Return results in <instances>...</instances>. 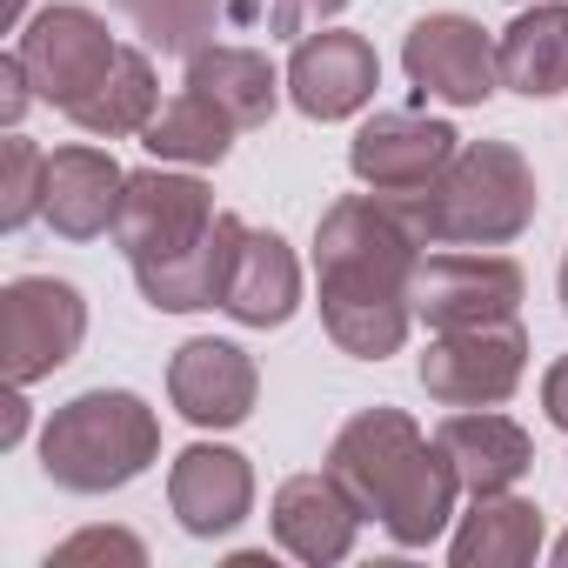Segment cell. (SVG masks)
<instances>
[{"instance_id":"obj_24","label":"cell","mask_w":568,"mask_h":568,"mask_svg":"<svg viewBox=\"0 0 568 568\" xmlns=\"http://www.w3.org/2000/svg\"><path fill=\"white\" fill-rule=\"evenodd\" d=\"M154 108H161V88H154V48H121V61H114V74L68 114L81 134H94V141H121V134H141L148 121H154Z\"/></svg>"},{"instance_id":"obj_15","label":"cell","mask_w":568,"mask_h":568,"mask_svg":"<svg viewBox=\"0 0 568 568\" xmlns=\"http://www.w3.org/2000/svg\"><path fill=\"white\" fill-rule=\"evenodd\" d=\"M168 508L194 541H221L254 515V462L221 442H194L168 468Z\"/></svg>"},{"instance_id":"obj_18","label":"cell","mask_w":568,"mask_h":568,"mask_svg":"<svg viewBox=\"0 0 568 568\" xmlns=\"http://www.w3.org/2000/svg\"><path fill=\"white\" fill-rule=\"evenodd\" d=\"M435 448L448 455V468H455V481L468 495H501V488H515L535 468L528 428L508 422V415H495V408H455L435 428Z\"/></svg>"},{"instance_id":"obj_27","label":"cell","mask_w":568,"mask_h":568,"mask_svg":"<svg viewBox=\"0 0 568 568\" xmlns=\"http://www.w3.org/2000/svg\"><path fill=\"white\" fill-rule=\"evenodd\" d=\"M74 561H148V548L128 535V528H81L74 541H61L54 555H48V568H74Z\"/></svg>"},{"instance_id":"obj_14","label":"cell","mask_w":568,"mask_h":568,"mask_svg":"<svg viewBox=\"0 0 568 568\" xmlns=\"http://www.w3.org/2000/svg\"><path fill=\"white\" fill-rule=\"evenodd\" d=\"M375 88H382V61L348 28L302 34L295 54H288V101L308 121H348V114H362L375 101Z\"/></svg>"},{"instance_id":"obj_23","label":"cell","mask_w":568,"mask_h":568,"mask_svg":"<svg viewBox=\"0 0 568 568\" xmlns=\"http://www.w3.org/2000/svg\"><path fill=\"white\" fill-rule=\"evenodd\" d=\"M234 134H241V128H234L201 88H181L174 101L154 108V121L141 128V148H148L154 161H168V168H221L227 148H234Z\"/></svg>"},{"instance_id":"obj_33","label":"cell","mask_w":568,"mask_h":568,"mask_svg":"<svg viewBox=\"0 0 568 568\" xmlns=\"http://www.w3.org/2000/svg\"><path fill=\"white\" fill-rule=\"evenodd\" d=\"M555 288H561V315H568V254H561V281H555Z\"/></svg>"},{"instance_id":"obj_32","label":"cell","mask_w":568,"mask_h":568,"mask_svg":"<svg viewBox=\"0 0 568 568\" xmlns=\"http://www.w3.org/2000/svg\"><path fill=\"white\" fill-rule=\"evenodd\" d=\"M21 14H28V0H8V28H28Z\"/></svg>"},{"instance_id":"obj_13","label":"cell","mask_w":568,"mask_h":568,"mask_svg":"<svg viewBox=\"0 0 568 568\" xmlns=\"http://www.w3.org/2000/svg\"><path fill=\"white\" fill-rule=\"evenodd\" d=\"M168 402L194 428H241L254 415V402H261V368H254V355L241 342L194 335L168 362Z\"/></svg>"},{"instance_id":"obj_4","label":"cell","mask_w":568,"mask_h":568,"mask_svg":"<svg viewBox=\"0 0 568 568\" xmlns=\"http://www.w3.org/2000/svg\"><path fill=\"white\" fill-rule=\"evenodd\" d=\"M161 462V422L134 388H88L41 428V475L68 495H114Z\"/></svg>"},{"instance_id":"obj_29","label":"cell","mask_w":568,"mask_h":568,"mask_svg":"<svg viewBox=\"0 0 568 568\" xmlns=\"http://www.w3.org/2000/svg\"><path fill=\"white\" fill-rule=\"evenodd\" d=\"M28 101H41V94H34V81H28V61H21V54H8V61H0V121L14 128V121L28 114Z\"/></svg>"},{"instance_id":"obj_35","label":"cell","mask_w":568,"mask_h":568,"mask_svg":"<svg viewBox=\"0 0 568 568\" xmlns=\"http://www.w3.org/2000/svg\"><path fill=\"white\" fill-rule=\"evenodd\" d=\"M521 8H528V0H521Z\"/></svg>"},{"instance_id":"obj_34","label":"cell","mask_w":568,"mask_h":568,"mask_svg":"<svg viewBox=\"0 0 568 568\" xmlns=\"http://www.w3.org/2000/svg\"><path fill=\"white\" fill-rule=\"evenodd\" d=\"M555 561H561V568H568V535H561V541H555Z\"/></svg>"},{"instance_id":"obj_16","label":"cell","mask_w":568,"mask_h":568,"mask_svg":"<svg viewBox=\"0 0 568 568\" xmlns=\"http://www.w3.org/2000/svg\"><path fill=\"white\" fill-rule=\"evenodd\" d=\"M241 241H247V221L221 207V221L207 227V241H194V247H181V254H168V261H141V267H134L141 302L161 308V315H201V308H221Z\"/></svg>"},{"instance_id":"obj_19","label":"cell","mask_w":568,"mask_h":568,"mask_svg":"<svg viewBox=\"0 0 568 568\" xmlns=\"http://www.w3.org/2000/svg\"><path fill=\"white\" fill-rule=\"evenodd\" d=\"M221 308L241 328H288L295 322V308H302V261H295V247L281 241L274 227H247Z\"/></svg>"},{"instance_id":"obj_5","label":"cell","mask_w":568,"mask_h":568,"mask_svg":"<svg viewBox=\"0 0 568 568\" xmlns=\"http://www.w3.org/2000/svg\"><path fill=\"white\" fill-rule=\"evenodd\" d=\"M88 342V302L61 274H14L0 288V368L14 388L48 382Z\"/></svg>"},{"instance_id":"obj_3","label":"cell","mask_w":568,"mask_h":568,"mask_svg":"<svg viewBox=\"0 0 568 568\" xmlns=\"http://www.w3.org/2000/svg\"><path fill=\"white\" fill-rule=\"evenodd\" d=\"M422 247H508L535 227L541 187L515 141H462L422 194H388Z\"/></svg>"},{"instance_id":"obj_31","label":"cell","mask_w":568,"mask_h":568,"mask_svg":"<svg viewBox=\"0 0 568 568\" xmlns=\"http://www.w3.org/2000/svg\"><path fill=\"white\" fill-rule=\"evenodd\" d=\"M28 435V402H21V388L8 395V442H21Z\"/></svg>"},{"instance_id":"obj_30","label":"cell","mask_w":568,"mask_h":568,"mask_svg":"<svg viewBox=\"0 0 568 568\" xmlns=\"http://www.w3.org/2000/svg\"><path fill=\"white\" fill-rule=\"evenodd\" d=\"M541 408H548V422L568 435V355H561V362L541 375Z\"/></svg>"},{"instance_id":"obj_10","label":"cell","mask_w":568,"mask_h":568,"mask_svg":"<svg viewBox=\"0 0 568 568\" xmlns=\"http://www.w3.org/2000/svg\"><path fill=\"white\" fill-rule=\"evenodd\" d=\"M402 68L415 81V94L428 101H448V108H481L495 101L501 88V68H495V41L481 21L468 14H422L402 41Z\"/></svg>"},{"instance_id":"obj_25","label":"cell","mask_w":568,"mask_h":568,"mask_svg":"<svg viewBox=\"0 0 568 568\" xmlns=\"http://www.w3.org/2000/svg\"><path fill=\"white\" fill-rule=\"evenodd\" d=\"M114 14L134 21L141 48L154 54H201L214 34H221V0H108Z\"/></svg>"},{"instance_id":"obj_12","label":"cell","mask_w":568,"mask_h":568,"mask_svg":"<svg viewBox=\"0 0 568 568\" xmlns=\"http://www.w3.org/2000/svg\"><path fill=\"white\" fill-rule=\"evenodd\" d=\"M267 521H274V541L288 548L295 561L328 568V561L355 555V535H362L368 508L355 501V488L335 468H322V475H288V481H281Z\"/></svg>"},{"instance_id":"obj_17","label":"cell","mask_w":568,"mask_h":568,"mask_svg":"<svg viewBox=\"0 0 568 568\" xmlns=\"http://www.w3.org/2000/svg\"><path fill=\"white\" fill-rule=\"evenodd\" d=\"M121 194H128V168L108 154V148H54L48 154V227L61 241H94V234H114V214H121Z\"/></svg>"},{"instance_id":"obj_8","label":"cell","mask_w":568,"mask_h":568,"mask_svg":"<svg viewBox=\"0 0 568 568\" xmlns=\"http://www.w3.org/2000/svg\"><path fill=\"white\" fill-rule=\"evenodd\" d=\"M214 221H221L214 187L161 161V168L128 174V194H121V214H114V241H121L128 267H141V261H168V254L207 241Z\"/></svg>"},{"instance_id":"obj_22","label":"cell","mask_w":568,"mask_h":568,"mask_svg":"<svg viewBox=\"0 0 568 568\" xmlns=\"http://www.w3.org/2000/svg\"><path fill=\"white\" fill-rule=\"evenodd\" d=\"M541 535H548V521L535 501H521L508 488L475 495V508L462 515V528L448 541V561L455 568H528L541 555Z\"/></svg>"},{"instance_id":"obj_1","label":"cell","mask_w":568,"mask_h":568,"mask_svg":"<svg viewBox=\"0 0 568 568\" xmlns=\"http://www.w3.org/2000/svg\"><path fill=\"white\" fill-rule=\"evenodd\" d=\"M422 261V234L402 221L388 194H342L315 227V281H322V328L355 362H388L408 348L415 302L408 281Z\"/></svg>"},{"instance_id":"obj_7","label":"cell","mask_w":568,"mask_h":568,"mask_svg":"<svg viewBox=\"0 0 568 568\" xmlns=\"http://www.w3.org/2000/svg\"><path fill=\"white\" fill-rule=\"evenodd\" d=\"M528 281L508 254H422L415 281H408V302L415 322L428 335H455V328H495L521 315Z\"/></svg>"},{"instance_id":"obj_11","label":"cell","mask_w":568,"mask_h":568,"mask_svg":"<svg viewBox=\"0 0 568 568\" xmlns=\"http://www.w3.org/2000/svg\"><path fill=\"white\" fill-rule=\"evenodd\" d=\"M455 148H462V134L448 121H428V114H408V108H382V114H368L355 128L348 168L375 194H422L455 161Z\"/></svg>"},{"instance_id":"obj_2","label":"cell","mask_w":568,"mask_h":568,"mask_svg":"<svg viewBox=\"0 0 568 568\" xmlns=\"http://www.w3.org/2000/svg\"><path fill=\"white\" fill-rule=\"evenodd\" d=\"M328 468L355 488V501L382 521L395 548H428L455 521V468L448 455L402 415V408H362L335 428Z\"/></svg>"},{"instance_id":"obj_26","label":"cell","mask_w":568,"mask_h":568,"mask_svg":"<svg viewBox=\"0 0 568 568\" xmlns=\"http://www.w3.org/2000/svg\"><path fill=\"white\" fill-rule=\"evenodd\" d=\"M41 207H48V154L28 134H14L8 161H0V227H28Z\"/></svg>"},{"instance_id":"obj_20","label":"cell","mask_w":568,"mask_h":568,"mask_svg":"<svg viewBox=\"0 0 568 568\" xmlns=\"http://www.w3.org/2000/svg\"><path fill=\"white\" fill-rule=\"evenodd\" d=\"M495 68L521 101L568 94V0H528L495 41Z\"/></svg>"},{"instance_id":"obj_28","label":"cell","mask_w":568,"mask_h":568,"mask_svg":"<svg viewBox=\"0 0 568 568\" xmlns=\"http://www.w3.org/2000/svg\"><path fill=\"white\" fill-rule=\"evenodd\" d=\"M348 0H274L267 8V34H308L322 21H335Z\"/></svg>"},{"instance_id":"obj_9","label":"cell","mask_w":568,"mask_h":568,"mask_svg":"<svg viewBox=\"0 0 568 568\" xmlns=\"http://www.w3.org/2000/svg\"><path fill=\"white\" fill-rule=\"evenodd\" d=\"M528 375V335L515 322L435 335L422 355V388L442 408H501Z\"/></svg>"},{"instance_id":"obj_6","label":"cell","mask_w":568,"mask_h":568,"mask_svg":"<svg viewBox=\"0 0 568 568\" xmlns=\"http://www.w3.org/2000/svg\"><path fill=\"white\" fill-rule=\"evenodd\" d=\"M14 54L28 61L34 94H41L48 108H61V114H74V108L114 74V61H121L108 21H101L94 8H81V0H54V8L28 14Z\"/></svg>"},{"instance_id":"obj_21","label":"cell","mask_w":568,"mask_h":568,"mask_svg":"<svg viewBox=\"0 0 568 568\" xmlns=\"http://www.w3.org/2000/svg\"><path fill=\"white\" fill-rule=\"evenodd\" d=\"M187 88H201L234 128H267L281 108L288 74H274V61L261 48H234V41H207L201 54H187Z\"/></svg>"}]
</instances>
